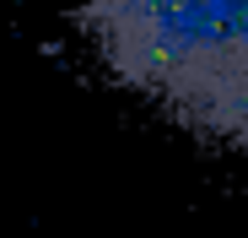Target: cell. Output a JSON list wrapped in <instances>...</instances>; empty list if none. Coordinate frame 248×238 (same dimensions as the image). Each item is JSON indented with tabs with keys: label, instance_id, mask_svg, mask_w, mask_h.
I'll return each mask as SVG.
<instances>
[{
	"label": "cell",
	"instance_id": "cell-1",
	"mask_svg": "<svg viewBox=\"0 0 248 238\" xmlns=\"http://www.w3.org/2000/svg\"><path fill=\"white\" fill-rule=\"evenodd\" d=\"M76 22L113 82L248 152V0H87Z\"/></svg>",
	"mask_w": 248,
	"mask_h": 238
}]
</instances>
